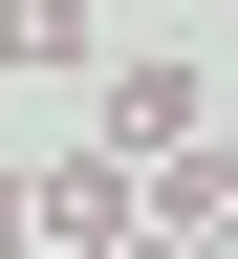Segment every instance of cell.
Masks as SVG:
<instances>
[{"mask_svg": "<svg viewBox=\"0 0 238 259\" xmlns=\"http://www.w3.org/2000/svg\"><path fill=\"white\" fill-rule=\"evenodd\" d=\"M87 151H130V173L195 151V65H174V44H109V65H87Z\"/></svg>", "mask_w": 238, "mask_h": 259, "instance_id": "6da1fadb", "label": "cell"}, {"mask_svg": "<svg viewBox=\"0 0 238 259\" xmlns=\"http://www.w3.org/2000/svg\"><path fill=\"white\" fill-rule=\"evenodd\" d=\"M22 194H44V259H130V216H152L130 151H65V173H22Z\"/></svg>", "mask_w": 238, "mask_h": 259, "instance_id": "7a4b0ae2", "label": "cell"}, {"mask_svg": "<svg viewBox=\"0 0 238 259\" xmlns=\"http://www.w3.org/2000/svg\"><path fill=\"white\" fill-rule=\"evenodd\" d=\"M130 238H195V259H238V151L195 130V151H152V216Z\"/></svg>", "mask_w": 238, "mask_h": 259, "instance_id": "3957f363", "label": "cell"}, {"mask_svg": "<svg viewBox=\"0 0 238 259\" xmlns=\"http://www.w3.org/2000/svg\"><path fill=\"white\" fill-rule=\"evenodd\" d=\"M87 65H109L87 0H0V87H87Z\"/></svg>", "mask_w": 238, "mask_h": 259, "instance_id": "277c9868", "label": "cell"}, {"mask_svg": "<svg viewBox=\"0 0 238 259\" xmlns=\"http://www.w3.org/2000/svg\"><path fill=\"white\" fill-rule=\"evenodd\" d=\"M22 238H44V194H22V173H0V259H22Z\"/></svg>", "mask_w": 238, "mask_h": 259, "instance_id": "5b68a950", "label": "cell"}, {"mask_svg": "<svg viewBox=\"0 0 238 259\" xmlns=\"http://www.w3.org/2000/svg\"><path fill=\"white\" fill-rule=\"evenodd\" d=\"M22 259H44V238H22Z\"/></svg>", "mask_w": 238, "mask_h": 259, "instance_id": "8992f818", "label": "cell"}]
</instances>
